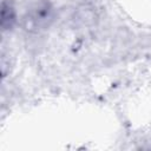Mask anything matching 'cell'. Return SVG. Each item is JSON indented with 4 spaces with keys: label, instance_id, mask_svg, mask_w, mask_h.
Returning a JSON list of instances; mask_svg holds the SVG:
<instances>
[{
    "label": "cell",
    "instance_id": "cell-2",
    "mask_svg": "<svg viewBox=\"0 0 151 151\" xmlns=\"http://www.w3.org/2000/svg\"><path fill=\"white\" fill-rule=\"evenodd\" d=\"M18 21L17 8L12 0H2L0 9V26L4 32L12 31Z\"/></svg>",
    "mask_w": 151,
    "mask_h": 151
},
{
    "label": "cell",
    "instance_id": "cell-1",
    "mask_svg": "<svg viewBox=\"0 0 151 151\" xmlns=\"http://www.w3.org/2000/svg\"><path fill=\"white\" fill-rule=\"evenodd\" d=\"M55 18V11L50 0H31L22 17V26L31 33L47 29Z\"/></svg>",
    "mask_w": 151,
    "mask_h": 151
}]
</instances>
